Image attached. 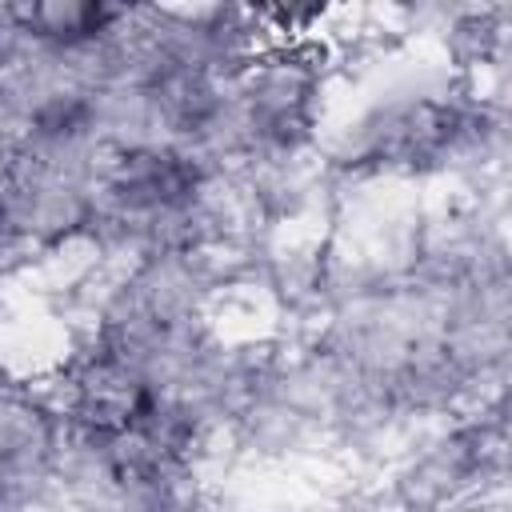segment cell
<instances>
[{
  "instance_id": "1",
  "label": "cell",
  "mask_w": 512,
  "mask_h": 512,
  "mask_svg": "<svg viewBox=\"0 0 512 512\" xmlns=\"http://www.w3.org/2000/svg\"><path fill=\"white\" fill-rule=\"evenodd\" d=\"M72 420L120 476H156L188 444L184 412L120 352H96L72 380Z\"/></svg>"
},
{
  "instance_id": "2",
  "label": "cell",
  "mask_w": 512,
  "mask_h": 512,
  "mask_svg": "<svg viewBox=\"0 0 512 512\" xmlns=\"http://www.w3.org/2000/svg\"><path fill=\"white\" fill-rule=\"evenodd\" d=\"M120 16V8L108 4H32V8H16V20L40 36V40H56V44H80L100 36L112 20Z\"/></svg>"
}]
</instances>
